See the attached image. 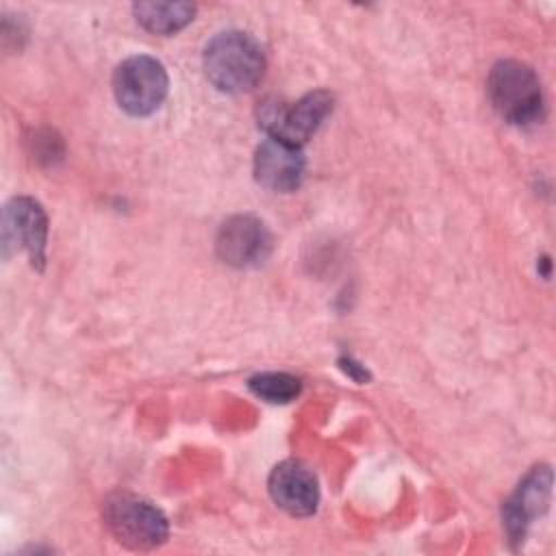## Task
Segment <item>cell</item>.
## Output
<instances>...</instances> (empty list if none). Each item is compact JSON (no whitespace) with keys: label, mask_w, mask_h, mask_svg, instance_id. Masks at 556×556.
I'll list each match as a JSON object with an SVG mask.
<instances>
[{"label":"cell","mask_w":556,"mask_h":556,"mask_svg":"<svg viewBox=\"0 0 556 556\" xmlns=\"http://www.w3.org/2000/svg\"><path fill=\"white\" fill-rule=\"evenodd\" d=\"M102 517L111 534L130 549H152L167 539V519L148 500L113 493L104 500Z\"/></svg>","instance_id":"3957f363"},{"label":"cell","mask_w":556,"mask_h":556,"mask_svg":"<svg viewBox=\"0 0 556 556\" xmlns=\"http://www.w3.org/2000/svg\"><path fill=\"white\" fill-rule=\"evenodd\" d=\"M169 78L161 61L148 54L128 56L113 74V93L117 104L135 117L154 113L167 96Z\"/></svg>","instance_id":"5b68a950"},{"label":"cell","mask_w":556,"mask_h":556,"mask_svg":"<svg viewBox=\"0 0 556 556\" xmlns=\"http://www.w3.org/2000/svg\"><path fill=\"white\" fill-rule=\"evenodd\" d=\"M248 387L256 397H261L269 404H287V402L295 400L302 391V382L295 376L285 374V371L256 374L248 380Z\"/></svg>","instance_id":"7c38bea8"},{"label":"cell","mask_w":556,"mask_h":556,"mask_svg":"<svg viewBox=\"0 0 556 556\" xmlns=\"http://www.w3.org/2000/svg\"><path fill=\"white\" fill-rule=\"evenodd\" d=\"M217 256L232 267H252L271 252V235L254 215H235L222 224L215 239Z\"/></svg>","instance_id":"52a82bcc"},{"label":"cell","mask_w":556,"mask_h":556,"mask_svg":"<svg viewBox=\"0 0 556 556\" xmlns=\"http://www.w3.org/2000/svg\"><path fill=\"white\" fill-rule=\"evenodd\" d=\"M132 11L137 22L156 35H174L195 15V7L189 2H137Z\"/></svg>","instance_id":"8fae6325"},{"label":"cell","mask_w":556,"mask_h":556,"mask_svg":"<svg viewBox=\"0 0 556 556\" xmlns=\"http://www.w3.org/2000/svg\"><path fill=\"white\" fill-rule=\"evenodd\" d=\"M208 83L224 93L252 91L265 74L261 43L241 30L217 33L202 54Z\"/></svg>","instance_id":"6da1fadb"},{"label":"cell","mask_w":556,"mask_h":556,"mask_svg":"<svg viewBox=\"0 0 556 556\" xmlns=\"http://www.w3.org/2000/svg\"><path fill=\"white\" fill-rule=\"evenodd\" d=\"M254 176L269 191H295L304 178V152L298 146L267 137L254 154Z\"/></svg>","instance_id":"30bf717a"},{"label":"cell","mask_w":556,"mask_h":556,"mask_svg":"<svg viewBox=\"0 0 556 556\" xmlns=\"http://www.w3.org/2000/svg\"><path fill=\"white\" fill-rule=\"evenodd\" d=\"M48 217L39 202L20 195L13 198L2 213V248L4 256L24 252L33 267L41 269L46 263Z\"/></svg>","instance_id":"8992f818"},{"label":"cell","mask_w":556,"mask_h":556,"mask_svg":"<svg viewBox=\"0 0 556 556\" xmlns=\"http://www.w3.org/2000/svg\"><path fill=\"white\" fill-rule=\"evenodd\" d=\"M267 489L276 506L295 517H308L319 504L317 478L308 465L300 460L278 463L267 480Z\"/></svg>","instance_id":"ba28073f"},{"label":"cell","mask_w":556,"mask_h":556,"mask_svg":"<svg viewBox=\"0 0 556 556\" xmlns=\"http://www.w3.org/2000/svg\"><path fill=\"white\" fill-rule=\"evenodd\" d=\"M486 93L497 115L513 126H530L543 117L541 80L530 65L517 59H502L491 67Z\"/></svg>","instance_id":"7a4b0ae2"},{"label":"cell","mask_w":556,"mask_h":556,"mask_svg":"<svg viewBox=\"0 0 556 556\" xmlns=\"http://www.w3.org/2000/svg\"><path fill=\"white\" fill-rule=\"evenodd\" d=\"M332 104L334 100L328 91H311L295 102L267 100L258 109V126L267 137L302 148L328 117Z\"/></svg>","instance_id":"277c9868"},{"label":"cell","mask_w":556,"mask_h":556,"mask_svg":"<svg viewBox=\"0 0 556 556\" xmlns=\"http://www.w3.org/2000/svg\"><path fill=\"white\" fill-rule=\"evenodd\" d=\"M552 495V471L547 465L534 467L517 486V491L508 497V502L502 508L504 526L508 532V539L523 541L528 526L532 519L547 510Z\"/></svg>","instance_id":"9c48e42d"}]
</instances>
